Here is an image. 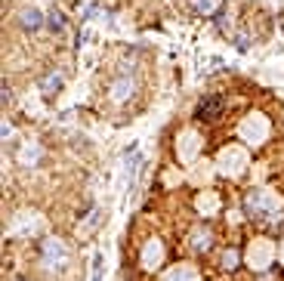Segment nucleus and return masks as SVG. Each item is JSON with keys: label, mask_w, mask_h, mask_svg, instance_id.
Masks as SVG:
<instances>
[{"label": "nucleus", "mask_w": 284, "mask_h": 281, "mask_svg": "<svg viewBox=\"0 0 284 281\" xmlns=\"http://www.w3.org/2000/svg\"><path fill=\"white\" fill-rule=\"evenodd\" d=\"M93 281H102V254L93 256Z\"/></svg>", "instance_id": "1a4fd4ad"}, {"label": "nucleus", "mask_w": 284, "mask_h": 281, "mask_svg": "<svg viewBox=\"0 0 284 281\" xmlns=\"http://www.w3.org/2000/svg\"><path fill=\"white\" fill-rule=\"evenodd\" d=\"M112 96H114L118 102H124L127 96H133V80H127V78L114 80V86H112Z\"/></svg>", "instance_id": "7ed1b4c3"}, {"label": "nucleus", "mask_w": 284, "mask_h": 281, "mask_svg": "<svg viewBox=\"0 0 284 281\" xmlns=\"http://www.w3.org/2000/svg\"><path fill=\"white\" fill-rule=\"evenodd\" d=\"M50 28H52V31H62V28H65L62 12H50Z\"/></svg>", "instance_id": "0eeeda50"}, {"label": "nucleus", "mask_w": 284, "mask_h": 281, "mask_svg": "<svg viewBox=\"0 0 284 281\" xmlns=\"http://www.w3.org/2000/svg\"><path fill=\"white\" fill-rule=\"evenodd\" d=\"M194 10H201V12H210V10H213V0H194Z\"/></svg>", "instance_id": "9d476101"}, {"label": "nucleus", "mask_w": 284, "mask_h": 281, "mask_svg": "<svg viewBox=\"0 0 284 281\" xmlns=\"http://www.w3.org/2000/svg\"><path fill=\"white\" fill-rule=\"evenodd\" d=\"M222 99L220 96H207V99H201V105H198V118H216L220 112H222Z\"/></svg>", "instance_id": "f257e3e1"}, {"label": "nucleus", "mask_w": 284, "mask_h": 281, "mask_svg": "<svg viewBox=\"0 0 284 281\" xmlns=\"http://www.w3.org/2000/svg\"><path fill=\"white\" fill-rule=\"evenodd\" d=\"M158 256H161V248H158V244H148V248H146V262L152 266V262H154Z\"/></svg>", "instance_id": "6e6552de"}, {"label": "nucleus", "mask_w": 284, "mask_h": 281, "mask_svg": "<svg viewBox=\"0 0 284 281\" xmlns=\"http://www.w3.org/2000/svg\"><path fill=\"white\" fill-rule=\"evenodd\" d=\"M167 281H194V275H192L188 269H176V272L167 275Z\"/></svg>", "instance_id": "423d86ee"}, {"label": "nucleus", "mask_w": 284, "mask_h": 281, "mask_svg": "<svg viewBox=\"0 0 284 281\" xmlns=\"http://www.w3.org/2000/svg\"><path fill=\"white\" fill-rule=\"evenodd\" d=\"M44 256H46L50 266H52V262H56V266H62L68 254H65V248H62L59 241H46V244H44Z\"/></svg>", "instance_id": "f03ea898"}, {"label": "nucleus", "mask_w": 284, "mask_h": 281, "mask_svg": "<svg viewBox=\"0 0 284 281\" xmlns=\"http://www.w3.org/2000/svg\"><path fill=\"white\" fill-rule=\"evenodd\" d=\"M59 86H62V78H59V74H46V78L40 80V90H44V93H52V90H59Z\"/></svg>", "instance_id": "39448f33"}, {"label": "nucleus", "mask_w": 284, "mask_h": 281, "mask_svg": "<svg viewBox=\"0 0 284 281\" xmlns=\"http://www.w3.org/2000/svg\"><path fill=\"white\" fill-rule=\"evenodd\" d=\"M22 25H25V28H31V31H34V28H40V12H38V10L22 12Z\"/></svg>", "instance_id": "20e7f679"}]
</instances>
